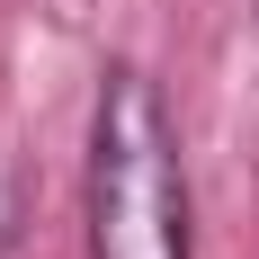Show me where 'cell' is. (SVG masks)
Instances as JSON below:
<instances>
[{"mask_svg": "<svg viewBox=\"0 0 259 259\" xmlns=\"http://www.w3.org/2000/svg\"><path fill=\"white\" fill-rule=\"evenodd\" d=\"M90 259H188L179 134L134 63L99 80V116H90Z\"/></svg>", "mask_w": 259, "mask_h": 259, "instance_id": "6da1fadb", "label": "cell"}]
</instances>
